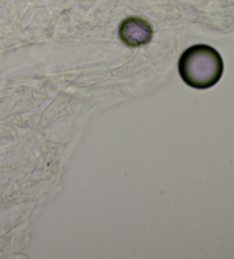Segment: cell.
<instances>
[{"mask_svg": "<svg viewBox=\"0 0 234 259\" xmlns=\"http://www.w3.org/2000/svg\"><path fill=\"white\" fill-rule=\"evenodd\" d=\"M183 81L194 89L215 86L222 78L224 64L222 56L208 45H194L183 53L178 62Z\"/></svg>", "mask_w": 234, "mask_h": 259, "instance_id": "obj_1", "label": "cell"}, {"mask_svg": "<svg viewBox=\"0 0 234 259\" xmlns=\"http://www.w3.org/2000/svg\"><path fill=\"white\" fill-rule=\"evenodd\" d=\"M119 34L126 45L130 47H138L150 41L153 31L146 21L138 17H129L121 23Z\"/></svg>", "mask_w": 234, "mask_h": 259, "instance_id": "obj_2", "label": "cell"}]
</instances>
